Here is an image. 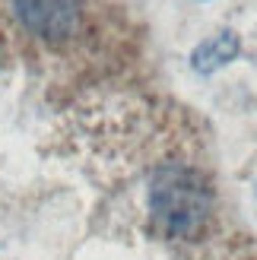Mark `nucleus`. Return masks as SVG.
Returning a JSON list of instances; mask_svg holds the SVG:
<instances>
[{
    "label": "nucleus",
    "mask_w": 257,
    "mask_h": 260,
    "mask_svg": "<svg viewBox=\"0 0 257 260\" xmlns=\"http://www.w3.org/2000/svg\"><path fill=\"white\" fill-rule=\"evenodd\" d=\"M13 13L32 35L45 42H63L83 22V0H13Z\"/></svg>",
    "instance_id": "obj_1"
},
{
    "label": "nucleus",
    "mask_w": 257,
    "mask_h": 260,
    "mask_svg": "<svg viewBox=\"0 0 257 260\" xmlns=\"http://www.w3.org/2000/svg\"><path fill=\"white\" fill-rule=\"evenodd\" d=\"M235 54H238V38H235V32H222V35L207 38V42L194 51V67L203 70V73H210V70L219 67V63L232 60Z\"/></svg>",
    "instance_id": "obj_2"
}]
</instances>
